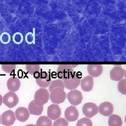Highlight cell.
Returning a JSON list of instances; mask_svg holds the SVG:
<instances>
[{
  "mask_svg": "<svg viewBox=\"0 0 126 126\" xmlns=\"http://www.w3.org/2000/svg\"><path fill=\"white\" fill-rule=\"evenodd\" d=\"M34 102L38 104L43 106L46 104L50 99V94L48 90H46V88H39L38 90H36L34 97Z\"/></svg>",
  "mask_w": 126,
  "mask_h": 126,
  "instance_id": "1",
  "label": "cell"
},
{
  "mask_svg": "<svg viewBox=\"0 0 126 126\" xmlns=\"http://www.w3.org/2000/svg\"><path fill=\"white\" fill-rule=\"evenodd\" d=\"M81 79L79 74L77 72H74L69 79L64 80V87L69 90H76L77 87H79L81 84Z\"/></svg>",
  "mask_w": 126,
  "mask_h": 126,
  "instance_id": "2",
  "label": "cell"
},
{
  "mask_svg": "<svg viewBox=\"0 0 126 126\" xmlns=\"http://www.w3.org/2000/svg\"><path fill=\"white\" fill-rule=\"evenodd\" d=\"M74 73L73 68L70 64H60L59 65L57 69V75L59 79L65 80L72 76Z\"/></svg>",
  "mask_w": 126,
  "mask_h": 126,
  "instance_id": "3",
  "label": "cell"
},
{
  "mask_svg": "<svg viewBox=\"0 0 126 126\" xmlns=\"http://www.w3.org/2000/svg\"><path fill=\"white\" fill-rule=\"evenodd\" d=\"M35 78L36 84L41 88H46L48 87L51 83V77L48 72H40Z\"/></svg>",
  "mask_w": 126,
  "mask_h": 126,
  "instance_id": "4",
  "label": "cell"
},
{
  "mask_svg": "<svg viewBox=\"0 0 126 126\" xmlns=\"http://www.w3.org/2000/svg\"><path fill=\"white\" fill-rule=\"evenodd\" d=\"M67 97V94L64 90L62 89H55L53 90L50 94V101L53 104H59L64 102Z\"/></svg>",
  "mask_w": 126,
  "mask_h": 126,
  "instance_id": "5",
  "label": "cell"
},
{
  "mask_svg": "<svg viewBox=\"0 0 126 126\" xmlns=\"http://www.w3.org/2000/svg\"><path fill=\"white\" fill-rule=\"evenodd\" d=\"M19 102L18 95L15 93L9 92L3 97V103L9 108H14Z\"/></svg>",
  "mask_w": 126,
  "mask_h": 126,
  "instance_id": "6",
  "label": "cell"
},
{
  "mask_svg": "<svg viewBox=\"0 0 126 126\" xmlns=\"http://www.w3.org/2000/svg\"><path fill=\"white\" fill-rule=\"evenodd\" d=\"M82 111L86 118H90L94 116L98 113V107L93 102H87L83 106Z\"/></svg>",
  "mask_w": 126,
  "mask_h": 126,
  "instance_id": "7",
  "label": "cell"
},
{
  "mask_svg": "<svg viewBox=\"0 0 126 126\" xmlns=\"http://www.w3.org/2000/svg\"><path fill=\"white\" fill-rule=\"evenodd\" d=\"M68 101L72 106H77L81 103L83 100V95L78 90H73L69 92L67 95Z\"/></svg>",
  "mask_w": 126,
  "mask_h": 126,
  "instance_id": "8",
  "label": "cell"
},
{
  "mask_svg": "<svg viewBox=\"0 0 126 126\" xmlns=\"http://www.w3.org/2000/svg\"><path fill=\"white\" fill-rule=\"evenodd\" d=\"M1 124L3 126H11L14 125L16 118L14 111L8 110L1 115Z\"/></svg>",
  "mask_w": 126,
  "mask_h": 126,
  "instance_id": "9",
  "label": "cell"
},
{
  "mask_svg": "<svg viewBox=\"0 0 126 126\" xmlns=\"http://www.w3.org/2000/svg\"><path fill=\"white\" fill-rule=\"evenodd\" d=\"M61 116V109L58 104H53L50 105L47 109V116L51 121H55L58 119Z\"/></svg>",
  "mask_w": 126,
  "mask_h": 126,
  "instance_id": "10",
  "label": "cell"
},
{
  "mask_svg": "<svg viewBox=\"0 0 126 126\" xmlns=\"http://www.w3.org/2000/svg\"><path fill=\"white\" fill-rule=\"evenodd\" d=\"M79 111L74 106L69 107L66 109L64 111L65 119L69 122L76 121L79 118Z\"/></svg>",
  "mask_w": 126,
  "mask_h": 126,
  "instance_id": "11",
  "label": "cell"
},
{
  "mask_svg": "<svg viewBox=\"0 0 126 126\" xmlns=\"http://www.w3.org/2000/svg\"><path fill=\"white\" fill-rule=\"evenodd\" d=\"M113 106L109 102H104L98 107V112L104 116H110L113 114Z\"/></svg>",
  "mask_w": 126,
  "mask_h": 126,
  "instance_id": "12",
  "label": "cell"
},
{
  "mask_svg": "<svg viewBox=\"0 0 126 126\" xmlns=\"http://www.w3.org/2000/svg\"><path fill=\"white\" fill-rule=\"evenodd\" d=\"M125 75V70L121 66H115L110 71V79L112 81H120Z\"/></svg>",
  "mask_w": 126,
  "mask_h": 126,
  "instance_id": "13",
  "label": "cell"
},
{
  "mask_svg": "<svg viewBox=\"0 0 126 126\" xmlns=\"http://www.w3.org/2000/svg\"><path fill=\"white\" fill-rule=\"evenodd\" d=\"M87 70L92 78H97L102 74L103 67L101 64H88L87 66Z\"/></svg>",
  "mask_w": 126,
  "mask_h": 126,
  "instance_id": "14",
  "label": "cell"
},
{
  "mask_svg": "<svg viewBox=\"0 0 126 126\" xmlns=\"http://www.w3.org/2000/svg\"><path fill=\"white\" fill-rule=\"evenodd\" d=\"M20 85H21L20 81L16 77H11V78H9L6 83L9 92H13V93L18 91L20 87Z\"/></svg>",
  "mask_w": 126,
  "mask_h": 126,
  "instance_id": "15",
  "label": "cell"
},
{
  "mask_svg": "<svg viewBox=\"0 0 126 126\" xmlns=\"http://www.w3.org/2000/svg\"><path fill=\"white\" fill-rule=\"evenodd\" d=\"M30 112L25 107H19L15 111V116L19 121L25 122L30 118Z\"/></svg>",
  "mask_w": 126,
  "mask_h": 126,
  "instance_id": "16",
  "label": "cell"
},
{
  "mask_svg": "<svg viewBox=\"0 0 126 126\" xmlns=\"http://www.w3.org/2000/svg\"><path fill=\"white\" fill-rule=\"evenodd\" d=\"M81 86L82 90L85 92H90L93 87V79L90 76L84 77L81 81Z\"/></svg>",
  "mask_w": 126,
  "mask_h": 126,
  "instance_id": "17",
  "label": "cell"
},
{
  "mask_svg": "<svg viewBox=\"0 0 126 126\" xmlns=\"http://www.w3.org/2000/svg\"><path fill=\"white\" fill-rule=\"evenodd\" d=\"M44 110V107L36 104L34 100L30 102L28 106V111L30 114L34 115V116H39L41 115Z\"/></svg>",
  "mask_w": 126,
  "mask_h": 126,
  "instance_id": "18",
  "label": "cell"
},
{
  "mask_svg": "<svg viewBox=\"0 0 126 126\" xmlns=\"http://www.w3.org/2000/svg\"><path fill=\"white\" fill-rule=\"evenodd\" d=\"M109 126H122L123 121L121 116L116 114L111 115L108 120Z\"/></svg>",
  "mask_w": 126,
  "mask_h": 126,
  "instance_id": "19",
  "label": "cell"
},
{
  "mask_svg": "<svg viewBox=\"0 0 126 126\" xmlns=\"http://www.w3.org/2000/svg\"><path fill=\"white\" fill-rule=\"evenodd\" d=\"M64 81L61 79H55L54 81H51L50 84L49 85V88L48 90L51 93L53 90L55 89H62L64 90Z\"/></svg>",
  "mask_w": 126,
  "mask_h": 126,
  "instance_id": "20",
  "label": "cell"
},
{
  "mask_svg": "<svg viewBox=\"0 0 126 126\" xmlns=\"http://www.w3.org/2000/svg\"><path fill=\"white\" fill-rule=\"evenodd\" d=\"M25 69L30 74L33 75L35 77L40 73L41 71L39 64H27L25 66Z\"/></svg>",
  "mask_w": 126,
  "mask_h": 126,
  "instance_id": "21",
  "label": "cell"
},
{
  "mask_svg": "<svg viewBox=\"0 0 126 126\" xmlns=\"http://www.w3.org/2000/svg\"><path fill=\"white\" fill-rule=\"evenodd\" d=\"M52 121L48 116H40L36 121V126H52Z\"/></svg>",
  "mask_w": 126,
  "mask_h": 126,
  "instance_id": "22",
  "label": "cell"
},
{
  "mask_svg": "<svg viewBox=\"0 0 126 126\" xmlns=\"http://www.w3.org/2000/svg\"><path fill=\"white\" fill-rule=\"evenodd\" d=\"M76 126H93V123L90 118L86 117L83 118L79 120Z\"/></svg>",
  "mask_w": 126,
  "mask_h": 126,
  "instance_id": "23",
  "label": "cell"
},
{
  "mask_svg": "<svg viewBox=\"0 0 126 126\" xmlns=\"http://www.w3.org/2000/svg\"><path fill=\"white\" fill-rule=\"evenodd\" d=\"M118 90L123 94H126V80L122 79L118 83Z\"/></svg>",
  "mask_w": 126,
  "mask_h": 126,
  "instance_id": "24",
  "label": "cell"
},
{
  "mask_svg": "<svg viewBox=\"0 0 126 126\" xmlns=\"http://www.w3.org/2000/svg\"><path fill=\"white\" fill-rule=\"evenodd\" d=\"M16 64H2L1 69L2 70L7 74H11L16 69Z\"/></svg>",
  "mask_w": 126,
  "mask_h": 126,
  "instance_id": "25",
  "label": "cell"
},
{
  "mask_svg": "<svg viewBox=\"0 0 126 126\" xmlns=\"http://www.w3.org/2000/svg\"><path fill=\"white\" fill-rule=\"evenodd\" d=\"M53 126H69V123L64 118H60L55 120L53 123Z\"/></svg>",
  "mask_w": 126,
  "mask_h": 126,
  "instance_id": "26",
  "label": "cell"
},
{
  "mask_svg": "<svg viewBox=\"0 0 126 126\" xmlns=\"http://www.w3.org/2000/svg\"><path fill=\"white\" fill-rule=\"evenodd\" d=\"M2 103H3V97L0 94V107L2 104Z\"/></svg>",
  "mask_w": 126,
  "mask_h": 126,
  "instance_id": "27",
  "label": "cell"
},
{
  "mask_svg": "<svg viewBox=\"0 0 126 126\" xmlns=\"http://www.w3.org/2000/svg\"><path fill=\"white\" fill-rule=\"evenodd\" d=\"M36 126V125H34V124H28V125H27V126Z\"/></svg>",
  "mask_w": 126,
  "mask_h": 126,
  "instance_id": "28",
  "label": "cell"
},
{
  "mask_svg": "<svg viewBox=\"0 0 126 126\" xmlns=\"http://www.w3.org/2000/svg\"><path fill=\"white\" fill-rule=\"evenodd\" d=\"M124 76H125V77H126V70L125 71V75H124Z\"/></svg>",
  "mask_w": 126,
  "mask_h": 126,
  "instance_id": "29",
  "label": "cell"
},
{
  "mask_svg": "<svg viewBox=\"0 0 126 126\" xmlns=\"http://www.w3.org/2000/svg\"><path fill=\"white\" fill-rule=\"evenodd\" d=\"M0 124H1V116H0Z\"/></svg>",
  "mask_w": 126,
  "mask_h": 126,
  "instance_id": "30",
  "label": "cell"
},
{
  "mask_svg": "<svg viewBox=\"0 0 126 126\" xmlns=\"http://www.w3.org/2000/svg\"><path fill=\"white\" fill-rule=\"evenodd\" d=\"M125 121H126V117H125Z\"/></svg>",
  "mask_w": 126,
  "mask_h": 126,
  "instance_id": "31",
  "label": "cell"
}]
</instances>
